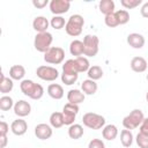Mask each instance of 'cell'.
<instances>
[{
  "label": "cell",
  "mask_w": 148,
  "mask_h": 148,
  "mask_svg": "<svg viewBox=\"0 0 148 148\" xmlns=\"http://www.w3.org/2000/svg\"><path fill=\"white\" fill-rule=\"evenodd\" d=\"M20 89L25 96L36 101L40 99L44 95V88L39 83H35L32 80H22L20 83Z\"/></svg>",
  "instance_id": "obj_1"
},
{
  "label": "cell",
  "mask_w": 148,
  "mask_h": 148,
  "mask_svg": "<svg viewBox=\"0 0 148 148\" xmlns=\"http://www.w3.org/2000/svg\"><path fill=\"white\" fill-rule=\"evenodd\" d=\"M83 25H84V18L80 14H74L67 20L65 30H66L67 35H69L72 37H76V36L81 35Z\"/></svg>",
  "instance_id": "obj_2"
},
{
  "label": "cell",
  "mask_w": 148,
  "mask_h": 148,
  "mask_svg": "<svg viewBox=\"0 0 148 148\" xmlns=\"http://www.w3.org/2000/svg\"><path fill=\"white\" fill-rule=\"evenodd\" d=\"M145 119L143 112L140 109H134L133 111L130 112V114H127L124 119H123V126L126 130H134L136 127H139L142 121Z\"/></svg>",
  "instance_id": "obj_3"
},
{
  "label": "cell",
  "mask_w": 148,
  "mask_h": 148,
  "mask_svg": "<svg viewBox=\"0 0 148 148\" xmlns=\"http://www.w3.org/2000/svg\"><path fill=\"white\" fill-rule=\"evenodd\" d=\"M82 123L86 127L91 130H101L105 125V118L95 112H87L82 117Z\"/></svg>",
  "instance_id": "obj_4"
},
{
  "label": "cell",
  "mask_w": 148,
  "mask_h": 148,
  "mask_svg": "<svg viewBox=\"0 0 148 148\" xmlns=\"http://www.w3.org/2000/svg\"><path fill=\"white\" fill-rule=\"evenodd\" d=\"M52 42H53V36H52V34H50L49 31H46V32H40V34H37V35L35 36L34 46H35V49H36L38 52L45 53L46 51L50 50Z\"/></svg>",
  "instance_id": "obj_5"
},
{
  "label": "cell",
  "mask_w": 148,
  "mask_h": 148,
  "mask_svg": "<svg viewBox=\"0 0 148 148\" xmlns=\"http://www.w3.org/2000/svg\"><path fill=\"white\" fill-rule=\"evenodd\" d=\"M65 59V51L62 47L59 46H51L49 51L44 53V60L47 64L52 65H59Z\"/></svg>",
  "instance_id": "obj_6"
},
{
  "label": "cell",
  "mask_w": 148,
  "mask_h": 148,
  "mask_svg": "<svg viewBox=\"0 0 148 148\" xmlns=\"http://www.w3.org/2000/svg\"><path fill=\"white\" fill-rule=\"evenodd\" d=\"M84 45V56L87 57H95L98 53V45L99 39L96 35H86L83 38Z\"/></svg>",
  "instance_id": "obj_7"
},
{
  "label": "cell",
  "mask_w": 148,
  "mask_h": 148,
  "mask_svg": "<svg viewBox=\"0 0 148 148\" xmlns=\"http://www.w3.org/2000/svg\"><path fill=\"white\" fill-rule=\"evenodd\" d=\"M36 75L43 80V81H49V82H52V81H56L59 76V72L57 68L54 67H51V66H39L37 67L36 69Z\"/></svg>",
  "instance_id": "obj_8"
},
{
  "label": "cell",
  "mask_w": 148,
  "mask_h": 148,
  "mask_svg": "<svg viewBox=\"0 0 148 148\" xmlns=\"http://www.w3.org/2000/svg\"><path fill=\"white\" fill-rule=\"evenodd\" d=\"M50 10L56 16H60L61 14H65L71 8V1L68 0H52L50 1Z\"/></svg>",
  "instance_id": "obj_9"
},
{
  "label": "cell",
  "mask_w": 148,
  "mask_h": 148,
  "mask_svg": "<svg viewBox=\"0 0 148 148\" xmlns=\"http://www.w3.org/2000/svg\"><path fill=\"white\" fill-rule=\"evenodd\" d=\"M13 109H14V113H15L16 116H18L20 118L27 117V116H29L30 112H31V105H30V103H28V102L24 101V99L17 101V102L15 103V105H14Z\"/></svg>",
  "instance_id": "obj_10"
},
{
  "label": "cell",
  "mask_w": 148,
  "mask_h": 148,
  "mask_svg": "<svg viewBox=\"0 0 148 148\" xmlns=\"http://www.w3.org/2000/svg\"><path fill=\"white\" fill-rule=\"evenodd\" d=\"M52 134H53L52 126H50L47 124L42 123V124L36 125V127H35V135L40 140H47L52 136Z\"/></svg>",
  "instance_id": "obj_11"
},
{
  "label": "cell",
  "mask_w": 148,
  "mask_h": 148,
  "mask_svg": "<svg viewBox=\"0 0 148 148\" xmlns=\"http://www.w3.org/2000/svg\"><path fill=\"white\" fill-rule=\"evenodd\" d=\"M10 131L13 132V134L21 136V135H23V134L27 133V131H28V124L22 118L15 119L12 123V125H10Z\"/></svg>",
  "instance_id": "obj_12"
},
{
  "label": "cell",
  "mask_w": 148,
  "mask_h": 148,
  "mask_svg": "<svg viewBox=\"0 0 148 148\" xmlns=\"http://www.w3.org/2000/svg\"><path fill=\"white\" fill-rule=\"evenodd\" d=\"M127 44L133 49H142L145 45V37L138 32H132L127 36Z\"/></svg>",
  "instance_id": "obj_13"
},
{
  "label": "cell",
  "mask_w": 148,
  "mask_h": 148,
  "mask_svg": "<svg viewBox=\"0 0 148 148\" xmlns=\"http://www.w3.org/2000/svg\"><path fill=\"white\" fill-rule=\"evenodd\" d=\"M147 67H148V64L143 57H134L131 60V68L133 72L143 73L147 71Z\"/></svg>",
  "instance_id": "obj_14"
},
{
  "label": "cell",
  "mask_w": 148,
  "mask_h": 148,
  "mask_svg": "<svg viewBox=\"0 0 148 148\" xmlns=\"http://www.w3.org/2000/svg\"><path fill=\"white\" fill-rule=\"evenodd\" d=\"M49 25H50V22L45 16H37L32 21V28L37 31V34L46 32Z\"/></svg>",
  "instance_id": "obj_15"
},
{
  "label": "cell",
  "mask_w": 148,
  "mask_h": 148,
  "mask_svg": "<svg viewBox=\"0 0 148 148\" xmlns=\"http://www.w3.org/2000/svg\"><path fill=\"white\" fill-rule=\"evenodd\" d=\"M84 97H86V95L79 89H71L67 92V101H68V103H72V104L79 105L80 103H82L84 101Z\"/></svg>",
  "instance_id": "obj_16"
},
{
  "label": "cell",
  "mask_w": 148,
  "mask_h": 148,
  "mask_svg": "<svg viewBox=\"0 0 148 148\" xmlns=\"http://www.w3.org/2000/svg\"><path fill=\"white\" fill-rule=\"evenodd\" d=\"M47 94L53 99H61L64 97V88L58 83H51L47 87Z\"/></svg>",
  "instance_id": "obj_17"
},
{
  "label": "cell",
  "mask_w": 148,
  "mask_h": 148,
  "mask_svg": "<svg viewBox=\"0 0 148 148\" xmlns=\"http://www.w3.org/2000/svg\"><path fill=\"white\" fill-rule=\"evenodd\" d=\"M69 52H71L72 56H75L76 58L81 57L84 53L83 42L79 40V39H74L73 42H71V44H69Z\"/></svg>",
  "instance_id": "obj_18"
},
{
  "label": "cell",
  "mask_w": 148,
  "mask_h": 148,
  "mask_svg": "<svg viewBox=\"0 0 148 148\" xmlns=\"http://www.w3.org/2000/svg\"><path fill=\"white\" fill-rule=\"evenodd\" d=\"M102 135L105 140H109V141H112L117 138L118 135V128L116 125L113 124H109L106 126L103 127V131H102Z\"/></svg>",
  "instance_id": "obj_19"
},
{
  "label": "cell",
  "mask_w": 148,
  "mask_h": 148,
  "mask_svg": "<svg viewBox=\"0 0 148 148\" xmlns=\"http://www.w3.org/2000/svg\"><path fill=\"white\" fill-rule=\"evenodd\" d=\"M1 75V80H0V92L6 95L8 92H10L14 88V82H13V79L10 77H6L3 75V73L0 74Z\"/></svg>",
  "instance_id": "obj_20"
},
{
  "label": "cell",
  "mask_w": 148,
  "mask_h": 148,
  "mask_svg": "<svg viewBox=\"0 0 148 148\" xmlns=\"http://www.w3.org/2000/svg\"><path fill=\"white\" fill-rule=\"evenodd\" d=\"M97 83L90 79H87L81 83V89L84 95H94L97 91Z\"/></svg>",
  "instance_id": "obj_21"
},
{
  "label": "cell",
  "mask_w": 148,
  "mask_h": 148,
  "mask_svg": "<svg viewBox=\"0 0 148 148\" xmlns=\"http://www.w3.org/2000/svg\"><path fill=\"white\" fill-rule=\"evenodd\" d=\"M25 75V68L22 65H14L9 68V77L13 80H22Z\"/></svg>",
  "instance_id": "obj_22"
},
{
  "label": "cell",
  "mask_w": 148,
  "mask_h": 148,
  "mask_svg": "<svg viewBox=\"0 0 148 148\" xmlns=\"http://www.w3.org/2000/svg\"><path fill=\"white\" fill-rule=\"evenodd\" d=\"M114 7L116 6H114L113 0H101L99 1V5H98L99 12L102 14H104L105 16L114 13Z\"/></svg>",
  "instance_id": "obj_23"
},
{
  "label": "cell",
  "mask_w": 148,
  "mask_h": 148,
  "mask_svg": "<svg viewBox=\"0 0 148 148\" xmlns=\"http://www.w3.org/2000/svg\"><path fill=\"white\" fill-rule=\"evenodd\" d=\"M83 127L80 125V124H73L68 127V135L71 139H74V140H77L80 138H82L83 135Z\"/></svg>",
  "instance_id": "obj_24"
},
{
  "label": "cell",
  "mask_w": 148,
  "mask_h": 148,
  "mask_svg": "<svg viewBox=\"0 0 148 148\" xmlns=\"http://www.w3.org/2000/svg\"><path fill=\"white\" fill-rule=\"evenodd\" d=\"M50 125L53 128H60L64 124V117H62V112H53L50 116Z\"/></svg>",
  "instance_id": "obj_25"
},
{
  "label": "cell",
  "mask_w": 148,
  "mask_h": 148,
  "mask_svg": "<svg viewBox=\"0 0 148 148\" xmlns=\"http://www.w3.org/2000/svg\"><path fill=\"white\" fill-rule=\"evenodd\" d=\"M120 142L125 148H130L133 143V134L130 130H123L120 132Z\"/></svg>",
  "instance_id": "obj_26"
},
{
  "label": "cell",
  "mask_w": 148,
  "mask_h": 148,
  "mask_svg": "<svg viewBox=\"0 0 148 148\" xmlns=\"http://www.w3.org/2000/svg\"><path fill=\"white\" fill-rule=\"evenodd\" d=\"M75 62H76V67H77V72L79 73H83V72H88L90 68V64L87 57H77L75 58Z\"/></svg>",
  "instance_id": "obj_27"
},
{
  "label": "cell",
  "mask_w": 148,
  "mask_h": 148,
  "mask_svg": "<svg viewBox=\"0 0 148 148\" xmlns=\"http://www.w3.org/2000/svg\"><path fill=\"white\" fill-rule=\"evenodd\" d=\"M87 75H88V77H89L90 80H94V81L99 80V79H102V76H103V69H102L99 66H97V65L90 66L89 71L87 72Z\"/></svg>",
  "instance_id": "obj_28"
},
{
  "label": "cell",
  "mask_w": 148,
  "mask_h": 148,
  "mask_svg": "<svg viewBox=\"0 0 148 148\" xmlns=\"http://www.w3.org/2000/svg\"><path fill=\"white\" fill-rule=\"evenodd\" d=\"M62 73H69V74L77 73L79 74L75 59H68V60L65 61V64L62 65Z\"/></svg>",
  "instance_id": "obj_29"
},
{
  "label": "cell",
  "mask_w": 148,
  "mask_h": 148,
  "mask_svg": "<svg viewBox=\"0 0 148 148\" xmlns=\"http://www.w3.org/2000/svg\"><path fill=\"white\" fill-rule=\"evenodd\" d=\"M14 102H13V98L10 96H7V95H3L0 97V110L2 111H8L10 110L12 108H14Z\"/></svg>",
  "instance_id": "obj_30"
},
{
  "label": "cell",
  "mask_w": 148,
  "mask_h": 148,
  "mask_svg": "<svg viewBox=\"0 0 148 148\" xmlns=\"http://www.w3.org/2000/svg\"><path fill=\"white\" fill-rule=\"evenodd\" d=\"M114 14H116V17H117V20H118L119 25H121V24H126V23L130 21V13H128L126 9H119V10H116Z\"/></svg>",
  "instance_id": "obj_31"
},
{
  "label": "cell",
  "mask_w": 148,
  "mask_h": 148,
  "mask_svg": "<svg viewBox=\"0 0 148 148\" xmlns=\"http://www.w3.org/2000/svg\"><path fill=\"white\" fill-rule=\"evenodd\" d=\"M50 25L56 30H60V29L65 28L66 21H65V18L62 16H53L51 18V21H50Z\"/></svg>",
  "instance_id": "obj_32"
},
{
  "label": "cell",
  "mask_w": 148,
  "mask_h": 148,
  "mask_svg": "<svg viewBox=\"0 0 148 148\" xmlns=\"http://www.w3.org/2000/svg\"><path fill=\"white\" fill-rule=\"evenodd\" d=\"M79 79V74L75 73V74H69V73H62L61 74V81L62 83L67 84V86H72Z\"/></svg>",
  "instance_id": "obj_33"
},
{
  "label": "cell",
  "mask_w": 148,
  "mask_h": 148,
  "mask_svg": "<svg viewBox=\"0 0 148 148\" xmlns=\"http://www.w3.org/2000/svg\"><path fill=\"white\" fill-rule=\"evenodd\" d=\"M121 6L125 9H132L142 3V0H120Z\"/></svg>",
  "instance_id": "obj_34"
},
{
  "label": "cell",
  "mask_w": 148,
  "mask_h": 148,
  "mask_svg": "<svg viewBox=\"0 0 148 148\" xmlns=\"http://www.w3.org/2000/svg\"><path fill=\"white\" fill-rule=\"evenodd\" d=\"M104 22H105V24H106L109 28H116V27L119 25L118 20H117V17H116V14H114V13H112V14H110V15H106L105 18H104Z\"/></svg>",
  "instance_id": "obj_35"
},
{
  "label": "cell",
  "mask_w": 148,
  "mask_h": 148,
  "mask_svg": "<svg viewBox=\"0 0 148 148\" xmlns=\"http://www.w3.org/2000/svg\"><path fill=\"white\" fill-rule=\"evenodd\" d=\"M79 110H80L79 105L72 104V103H67V104H65V106L62 109V112H66V113H71V114L76 116L79 113Z\"/></svg>",
  "instance_id": "obj_36"
},
{
  "label": "cell",
  "mask_w": 148,
  "mask_h": 148,
  "mask_svg": "<svg viewBox=\"0 0 148 148\" xmlns=\"http://www.w3.org/2000/svg\"><path fill=\"white\" fill-rule=\"evenodd\" d=\"M135 141H136V143H138V146L140 148H148V136L147 135H145V134L139 132L138 135H136Z\"/></svg>",
  "instance_id": "obj_37"
},
{
  "label": "cell",
  "mask_w": 148,
  "mask_h": 148,
  "mask_svg": "<svg viewBox=\"0 0 148 148\" xmlns=\"http://www.w3.org/2000/svg\"><path fill=\"white\" fill-rule=\"evenodd\" d=\"M88 148H105V145L101 139H92L89 141Z\"/></svg>",
  "instance_id": "obj_38"
},
{
  "label": "cell",
  "mask_w": 148,
  "mask_h": 148,
  "mask_svg": "<svg viewBox=\"0 0 148 148\" xmlns=\"http://www.w3.org/2000/svg\"><path fill=\"white\" fill-rule=\"evenodd\" d=\"M62 117H64V124L65 125H73L74 124V120L76 118V116L74 114H71V113H66V112H62Z\"/></svg>",
  "instance_id": "obj_39"
},
{
  "label": "cell",
  "mask_w": 148,
  "mask_h": 148,
  "mask_svg": "<svg viewBox=\"0 0 148 148\" xmlns=\"http://www.w3.org/2000/svg\"><path fill=\"white\" fill-rule=\"evenodd\" d=\"M32 5H34V7L40 9V8H44L47 5H50V2L47 0H32Z\"/></svg>",
  "instance_id": "obj_40"
},
{
  "label": "cell",
  "mask_w": 148,
  "mask_h": 148,
  "mask_svg": "<svg viewBox=\"0 0 148 148\" xmlns=\"http://www.w3.org/2000/svg\"><path fill=\"white\" fill-rule=\"evenodd\" d=\"M139 130H140V133H142V134H145V135L148 136V117L143 119V121L140 125V128Z\"/></svg>",
  "instance_id": "obj_41"
},
{
  "label": "cell",
  "mask_w": 148,
  "mask_h": 148,
  "mask_svg": "<svg viewBox=\"0 0 148 148\" xmlns=\"http://www.w3.org/2000/svg\"><path fill=\"white\" fill-rule=\"evenodd\" d=\"M9 131V125L6 121H0V135H7Z\"/></svg>",
  "instance_id": "obj_42"
},
{
  "label": "cell",
  "mask_w": 148,
  "mask_h": 148,
  "mask_svg": "<svg viewBox=\"0 0 148 148\" xmlns=\"http://www.w3.org/2000/svg\"><path fill=\"white\" fill-rule=\"evenodd\" d=\"M140 13L143 17L148 18V2H145L142 6H141V9H140Z\"/></svg>",
  "instance_id": "obj_43"
},
{
  "label": "cell",
  "mask_w": 148,
  "mask_h": 148,
  "mask_svg": "<svg viewBox=\"0 0 148 148\" xmlns=\"http://www.w3.org/2000/svg\"><path fill=\"white\" fill-rule=\"evenodd\" d=\"M0 147L1 148H5L7 146V142H8V139H7V135H0Z\"/></svg>",
  "instance_id": "obj_44"
},
{
  "label": "cell",
  "mask_w": 148,
  "mask_h": 148,
  "mask_svg": "<svg viewBox=\"0 0 148 148\" xmlns=\"http://www.w3.org/2000/svg\"><path fill=\"white\" fill-rule=\"evenodd\" d=\"M146 99H147V102H148V91H147V94H146Z\"/></svg>",
  "instance_id": "obj_45"
},
{
  "label": "cell",
  "mask_w": 148,
  "mask_h": 148,
  "mask_svg": "<svg viewBox=\"0 0 148 148\" xmlns=\"http://www.w3.org/2000/svg\"><path fill=\"white\" fill-rule=\"evenodd\" d=\"M146 79H147V81H148V74H147V76H146Z\"/></svg>",
  "instance_id": "obj_46"
}]
</instances>
